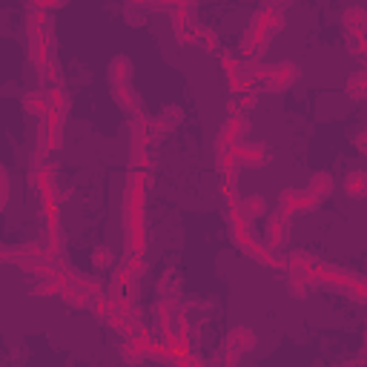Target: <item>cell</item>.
Returning <instances> with one entry per match:
<instances>
[{
  "label": "cell",
  "instance_id": "cell-11",
  "mask_svg": "<svg viewBox=\"0 0 367 367\" xmlns=\"http://www.w3.org/2000/svg\"><path fill=\"white\" fill-rule=\"evenodd\" d=\"M46 250H49L52 259L63 255V230L58 215H46Z\"/></svg>",
  "mask_w": 367,
  "mask_h": 367
},
{
  "label": "cell",
  "instance_id": "cell-36",
  "mask_svg": "<svg viewBox=\"0 0 367 367\" xmlns=\"http://www.w3.org/2000/svg\"><path fill=\"white\" fill-rule=\"evenodd\" d=\"M29 3H32V6H40V0H29Z\"/></svg>",
  "mask_w": 367,
  "mask_h": 367
},
{
  "label": "cell",
  "instance_id": "cell-15",
  "mask_svg": "<svg viewBox=\"0 0 367 367\" xmlns=\"http://www.w3.org/2000/svg\"><path fill=\"white\" fill-rule=\"evenodd\" d=\"M23 109L35 118H46L49 115V98H46V89H35L23 95Z\"/></svg>",
  "mask_w": 367,
  "mask_h": 367
},
{
  "label": "cell",
  "instance_id": "cell-26",
  "mask_svg": "<svg viewBox=\"0 0 367 367\" xmlns=\"http://www.w3.org/2000/svg\"><path fill=\"white\" fill-rule=\"evenodd\" d=\"M40 78H43V81H49L52 86H58L60 84V69H58V63H55V58H49V60H46L43 63V67H40Z\"/></svg>",
  "mask_w": 367,
  "mask_h": 367
},
{
  "label": "cell",
  "instance_id": "cell-4",
  "mask_svg": "<svg viewBox=\"0 0 367 367\" xmlns=\"http://www.w3.org/2000/svg\"><path fill=\"white\" fill-rule=\"evenodd\" d=\"M290 241V218L284 213H270L267 215V224H264V244L273 250V252H281Z\"/></svg>",
  "mask_w": 367,
  "mask_h": 367
},
{
  "label": "cell",
  "instance_id": "cell-22",
  "mask_svg": "<svg viewBox=\"0 0 367 367\" xmlns=\"http://www.w3.org/2000/svg\"><path fill=\"white\" fill-rule=\"evenodd\" d=\"M46 98H49V109H63V113H69V106H72L69 92H63L60 86H49L46 89Z\"/></svg>",
  "mask_w": 367,
  "mask_h": 367
},
{
  "label": "cell",
  "instance_id": "cell-7",
  "mask_svg": "<svg viewBox=\"0 0 367 367\" xmlns=\"http://www.w3.org/2000/svg\"><path fill=\"white\" fill-rule=\"evenodd\" d=\"M218 135H224L227 141L238 143V141H244L250 135V118L244 113H238V115H227V121L221 123V130Z\"/></svg>",
  "mask_w": 367,
  "mask_h": 367
},
{
  "label": "cell",
  "instance_id": "cell-34",
  "mask_svg": "<svg viewBox=\"0 0 367 367\" xmlns=\"http://www.w3.org/2000/svg\"><path fill=\"white\" fill-rule=\"evenodd\" d=\"M347 95L353 101H367V86H353V89H347Z\"/></svg>",
  "mask_w": 367,
  "mask_h": 367
},
{
  "label": "cell",
  "instance_id": "cell-8",
  "mask_svg": "<svg viewBox=\"0 0 367 367\" xmlns=\"http://www.w3.org/2000/svg\"><path fill=\"white\" fill-rule=\"evenodd\" d=\"M63 123H67V113H63V109H49V115L43 118V126H46V135H49L52 152L63 147Z\"/></svg>",
  "mask_w": 367,
  "mask_h": 367
},
{
  "label": "cell",
  "instance_id": "cell-23",
  "mask_svg": "<svg viewBox=\"0 0 367 367\" xmlns=\"http://www.w3.org/2000/svg\"><path fill=\"white\" fill-rule=\"evenodd\" d=\"M193 46H201V49H206V52H218V38H215V32L213 29H198L196 32V43Z\"/></svg>",
  "mask_w": 367,
  "mask_h": 367
},
{
  "label": "cell",
  "instance_id": "cell-10",
  "mask_svg": "<svg viewBox=\"0 0 367 367\" xmlns=\"http://www.w3.org/2000/svg\"><path fill=\"white\" fill-rule=\"evenodd\" d=\"M227 344L235 347L238 353H250V350H255V344H259V336H255L250 327L238 324V327H233V330L227 333Z\"/></svg>",
  "mask_w": 367,
  "mask_h": 367
},
{
  "label": "cell",
  "instance_id": "cell-12",
  "mask_svg": "<svg viewBox=\"0 0 367 367\" xmlns=\"http://www.w3.org/2000/svg\"><path fill=\"white\" fill-rule=\"evenodd\" d=\"M344 196L353 198V201L367 198V172L364 169H350L347 172V178H344Z\"/></svg>",
  "mask_w": 367,
  "mask_h": 367
},
{
  "label": "cell",
  "instance_id": "cell-18",
  "mask_svg": "<svg viewBox=\"0 0 367 367\" xmlns=\"http://www.w3.org/2000/svg\"><path fill=\"white\" fill-rule=\"evenodd\" d=\"M67 276H69V284L72 287H78V290H84L86 296H98V293H104V281L101 279H95V276H81V273H69L67 270Z\"/></svg>",
  "mask_w": 367,
  "mask_h": 367
},
{
  "label": "cell",
  "instance_id": "cell-5",
  "mask_svg": "<svg viewBox=\"0 0 367 367\" xmlns=\"http://www.w3.org/2000/svg\"><path fill=\"white\" fill-rule=\"evenodd\" d=\"M353 279H356V273H347V270H342L336 264H322L318 261V281H322V287H330V290L344 293Z\"/></svg>",
  "mask_w": 367,
  "mask_h": 367
},
{
  "label": "cell",
  "instance_id": "cell-6",
  "mask_svg": "<svg viewBox=\"0 0 367 367\" xmlns=\"http://www.w3.org/2000/svg\"><path fill=\"white\" fill-rule=\"evenodd\" d=\"M106 78H109V86H126L132 81V60L126 55H115L113 60H109Z\"/></svg>",
  "mask_w": 367,
  "mask_h": 367
},
{
  "label": "cell",
  "instance_id": "cell-16",
  "mask_svg": "<svg viewBox=\"0 0 367 367\" xmlns=\"http://www.w3.org/2000/svg\"><path fill=\"white\" fill-rule=\"evenodd\" d=\"M342 23L347 35H356V32H367V9L362 6H347L342 12Z\"/></svg>",
  "mask_w": 367,
  "mask_h": 367
},
{
  "label": "cell",
  "instance_id": "cell-19",
  "mask_svg": "<svg viewBox=\"0 0 367 367\" xmlns=\"http://www.w3.org/2000/svg\"><path fill=\"white\" fill-rule=\"evenodd\" d=\"M46 29H52L49 12L40 9V6H32L29 14H26V32L29 35H35V32H46Z\"/></svg>",
  "mask_w": 367,
  "mask_h": 367
},
{
  "label": "cell",
  "instance_id": "cell-14",
  "mask_svg": "<svg viewBox=\"0 0 367 367\" xmlns=\"http://www.w3.org/2000/svg\"><path fill=\"white\" fill-rule=\"evenodd\" d=\"M333 187H336V181H333V175H330L327 169H318V172H313V175H310V181H307V189H310V193H313L318 201L330 198Z\"/></svg>",
  "mask_w": 367,
  "mask_h": 367
},
{
  "label": "cell",
  "instance_id": "cell-9",
  "mask_svg": "<svg viewBox=\"0 0 367 367\" xmlns=\"http://www.w3.org/2000/svg\"><path fill=\"white\" fill-rule=\"evenodd\" d=\"M113 98L118 104L121 113L126 115H141V98H138V92L126 84V86H113Z\"/></svg>",
  "mask_w": 367,
  "mask_h": 367
},
{
  "label": "cell",
  "instance_id": "cell-3",
  "mask_svg": "<svg viewBox=\"0 0 367 367\" xmlns=\"http://www.w3.org/2000/svg\"><path fill=\"white\" fill-rule=\"evenodd\" d=\"M233 150H235L238 167H244V169H261V167H267V161H270V147H267L264 141L244 138V141H238Z\"/></svg>",
  "mask_w": 367,
  "mask_h": 367
},
{
  "label": "cell",
  "instance_id": "cell-27",
  "mask_svg": "<svg viewBox=\"0 0 367 367\" xmlns=\"http://www.w3.org/2000/svg\"><path fill=\"white\" fill-rule=\"evenodd\" d=\"M287 279H290V276H287ZM287 290H290L293 298H307L310 284H307L305 279H290V281H287Z\"/></svg>",
  "mask_w": 367,
  "mask_h": 367
},
{
  "label": "cell",
  "instance_id": "cell-17",
  "mask_svg": "<svg viewBox=\"0 0 367 367\" xmlns=\"http://www.w3.org/2000/svg\"><path fill=\"white\" fill-rule=\"evenodd\" d=\"M235 75L241 78L244 84H255V81H264V63L259 58H244V60H238V69Z\"/></svg>",
  "mask_w": 367,
  "mask_h": 367
},
{
  "label": "cell",
  "instance_id": "cell-25",
  "mask_svg": "<svg viewBox=\"0 0 367 367\" xmlns=\"http://www.w3.org/2000/svg\"><path fill=\"white\" fill-rule=\"evenodd\" d=\"M238 161H235V150H224V152H215V169L224 175L230 169H235Z\"/></svg>",
  "mask_w": 367,
  "mask_h": 367
},
{
  "label": "cell",
  "instance_id": "cell-1",
  "mask_svg": "<svg viewBox=\"0 0 367 367\" xmlns=\"http://www.w3.org/2000/svg\"><path fill=\"white\" fill-rule=\"evenodd\" d=\"M318 201L310 189H298V187H287L281 189V196H279V206L276 210L284 213L287 218H293V215H307V213H316L318 210Z\"/></svg>",
  "mask_w": 367,
  "mask_h": 367
},
{
  "label": "cell",
  "instance_id": "cell-13",
  "mask_svg": "<svg viewBox=\"0 0 367 367\" xmlns=\"http://www.w3.org/2000/svg\"><path fill=\"white\" fill-rule=\"evenodd\" d=\"M235 210L241 213L247 221H255V218L267 215V201H264V196H259V193H252V196H241V201H238Z\"/></svg>",
  "mask_w": 367,
  "mask_h": 367
},
{
  "label": "cell",
  "instance_id": "cell-24",
  "mask_svg": "<svg viewBox=\"0 0 367 367\" xmlns=\"http://www.w3.org/2000/svg\"><path fill=\"white\" fill-rule=\"evenodd\" d=\"M353 301H359V305H367V279H362V276H356L353 281H350V287L344 290Z\"/></svg>",
  "mask_w": 367,
  "mask_h": 367
},
{
  "label": "cell",
  "instance_id": "cell-33",
  "mask_svg": "<svg viewBox=\"0 0 367 367\" xmlns=\"http://www.w3.org/2000/svg\"><path fill=\"white\" fill-rule=\"evenodd\" d=\"M353 147H356L362 155H367V130L356 132V138H353Z\"/></svg>",
  "mask_w": 367,
  "mask_h": 367
},
{
  "label": "cell",
  "instance_id": "cell-21",
  "mask_svg": "<svg viewBox=\"0 0 367 367\" xmlns=\"http://www.w3.org/2000/svg\"><path fill=\"white\" fill-rule=\"evenodd\" d=\"M89 310L95 318H101V322H106L109 313H113V298H109L106 293H98V296H92L89 298Z\"/></svg>",
  "mask_w": 367,
  "mask_h": 367
},
{
  "label": "cell",
  "instance_id": "cell-29",
  "mask_svg": "<svg viewBox=\"0 0 367 367\" xmlns=\"http://www.w3.org/2000/svg\"><path fill=\"white\" fill-rule=\"evenodd\" d=\"M238 101H241V113H250V109H255V104H259V92L247 89V92L238 95Z\"/></svg>",
  "mask_w": 367,
  "mask_h": 367
},
{
  "label": "cell",
  "instance_id": "cell-20",
  "mask_svg": "<svg viewBox=\"0 0 367 367\" xmlns=\"http://www.w3.org/2000/svg\"><path fill=\"white\" fill-rule=\"evenodd\" d=\"M238 169L241 167H235V169L221 175V196L230 201V206H238V201H241V196H238Z\"/></svg>",
  "mask_w": 367,
  "mask_h": 367
},
{
  "label": "cell",
  "instance_id": "cell-31",
  "mask_svg": "<svg viewBox=\"0 0 367 367\" xmlns=\"http://www.w3.org/2000/svg\"><path fill=\"white\" fill-rule=\"evenodd\" d=\"M221 69H224L227 75H230V72H235V69H238V58H235V55H230V52H221Z\"/></svg>",
  "mask_w": 367,
  "mask_h": 367
},
{
  "label": "cell",
  "instance_id": "cell-32",
  "mask_svg": "<svg viewBox=\"0 0 367 367\" xmlns=\"http://www.w3.org/2000/svg\"><path fill=\"white\" fill-rule=\"evenodd\" d=\"M241 356H244V353H238L235 347L224 344V356H221V362H224V364H238V362H241Z\"/></svg>",
  "mask_w": 367,
  "mask_h": 367
},
{
  "label": "cell",
  "instance_id": "cell-35",
  "mask_svg": "<svg viewBox=\"0 0 367 367\" xmlns=\"http://www.w3.org/2000/svg\"><path fill=\"white\" fill-rule=\"evenodd\" d=\"M0 189H3V204L9 201V172L0 169Z\"/></svg>",
  "mask_w": 367,
  "mask_h": 367
},
{
  "label": "cell",
  "instance_id": "cell-28",
  "mask_svg": "<svg viewBox=\"0 0 367 367\" xmlns=\"http://www.w3.org/2000/svg\"><path fill=\"white\" fill-rule=\"evenodd\" d=\"M92 264L98 267V270H106L109 264H113V252H109L106 247H98V250L92 252Z\"/></svg>",
  "mask_w": 367,
  "mask_h": 367
},
{
  "label": "cell",
  "instance_id": "cell-30",
  "mask_svg": "<svg viewBox=\"0 0 367 367\" xmlns=\"http://www.w3.org/2000/svg\"><path fill=\"white\" fill-rule=\"evenodd\" d=\"M287 29V18H284V12L281 9H273V18H270V32L273 35H279V32Z\"/></svg>",
  "mask_w": 367,
  "mask_h": 367
},
{
  "label": "cell",
  "instance_id": "cell-2",
  "mask_svg": "<svg viewBox=\"0 0 367 367\" xmlns=\"http://www.w3.org/2000/svg\"><path fill=\"white\" fill-rule=\"evenodd\" d=\"M301 78V69L298 63L293 60H281V63H264V92H273V95H281L287 92L296 81Z\"/></svg>",
  "mask_w": 367,
  "mask_h": 367
}]
</instances>
